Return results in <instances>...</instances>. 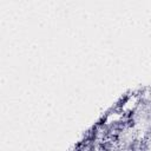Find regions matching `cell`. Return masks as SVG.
<instances>
[{"label":"cell","mask_w":151,"mask_h":151,"mask_svg":"<svg viewBox=\"0 0 151 151\" xmlns=\"http://www.w3.org/2000/svg\"><path fill=\"white\" fill-rule=\"evenodd\" d=\"M99 149L102 151H111L112 150V143L109 142V141H105V142H102L99 144Z\"/></svg>","instance_id":"cell-1"},{"label":"cell","mask_w":151,"mask_h":151,"mask_svg":"<svg viewBox=\"0 0 151 151\" xmlns=\"http://www.w3.org/2000/svg\"><path fill=\"white\" fill-rule=\"evenodd\" d=\"M105 122H106V118H102V119H99L98 121V123H97V127L98 126H105Z\"/></svg>","instance_id":"cell-4"},{"label":"cell","mask_w":151,"mask_h":151,"mask_svg":"<svg viewBox=\"0 0 151 151\" xmlns=\"http://www.w3.org/2000/svg\"><path fill=\"white\" fill-rule=\"evenodd\" d=\"M134 115H135V111H134V110H130V111L126 113L127 119H129V118H134Z\"/></svg>","instance_id":"cell-5"},{"label":"cell","mask_w":151,"mask_h":151,"mask_svg":"<svg viewBox=\"0 0 151 151\" xmlns=\"http://www.w3.org/2000/svg\"><path fill=\"white\" fill-rule=\"evenodd\" d=\"M135 125H136V122H135L134 118H129V119L126 121V126H127V127H134Z\"/></svg>","instance_id":"cell-3"},{"label":"cell","mask_w":151,"mask_h":151,"mask_svg":"<svg viewBox=\"0 0 151 151\" xmlns=\"http://www.w3.org/2000/svg\"><path fill=\"white\" fill-rule=\"evenodd\" d=\"M149 103H150V102H149L146 98H142V99H141V104H142L143 106H148Z\"/></svg>","instance_id":"cell-6"},{"label":"cell","mask_w":151,"mask_h":151,"mask_svg":"<svg viewBox=\"0 0 151 151\" xmlns=\"http://www.w3.org/2000/svg\"><path fill=\"white\" fill-rule=\"evenodd\" d=\"M149 149V142L146 139L139 141V146H138V151H148Z\"/></svg>","instance_id":"cell-2"}]
</instances>
